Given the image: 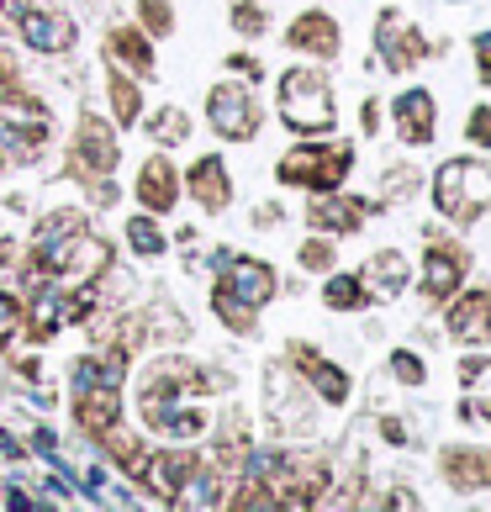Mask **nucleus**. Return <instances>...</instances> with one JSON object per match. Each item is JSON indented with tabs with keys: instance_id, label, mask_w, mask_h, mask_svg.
<instances>
[{
	"instance_id": "22",
	"label": "nucleus",
	"mask_w": 491,
	"mask_h": 512,
	"mask_svg": "<svg viewBox=\"0 0 491 512\" xmlns=\"http://www.w3.org/2000/svg\"><path fill=\"white\" fill-rule=\"evenodd\" d=\"M117 417H122V391H80L74 396V423H80V433L90 444H96Z\"/></svg>"
},
{
	"instance_id": "21",
	"label": "nucleus",
	"mask_w": 491,
	"mask_h": 512,
	"mask_svg": "<svg viewBox=\"0 0 491 512\" xmlns=\"http://www.w3.org/2000/svg\"><path fill=\"white\" fill-rule=\"evenodd\" d=\"M439 476L444 486H455V491H476L491 481V449H476V444H449L439 454Z\"/></svg>"
},
{
	"instance_id": "14",
	"label": "nucleus",
	"mask_w": 491,
	"mask_h": 512,
	"mask_svg": "<svg viewBox=\"0 0 491 512\" xmlns=\"http://www.w3.org/2000/svg\"><path fill=\"white\" fill-rule=\"evenodd\" d=\"M222 280L217 286H228L238 301H249V307H270V301L280 296V275H275V264L270 259H254V254H233L228 264L217 270Z\"/></svg>"
},
{
	"instance_id": "36",
	"label": "nucleus",
	"mask_w": 491,
	"mask_h": 512,
	"mask_svg": "<svg viewBox=\"0 0 491 512\" xmlns=\"http://www.w3.org/2000/svg\"><path fill=\"white\" fill-rule=\"evenodd\" d=\"M381 439H386L391 449H418V444H423L418 428H412L407 417H381Z\"/></svg>"
},
{
	"instance_id": "42",
	"label": "nucleus",
	"mask_w": 491,
	"mask_h": 512,
	"mask_svg": "<svg viewBox=\"0 0 491 512\" xmlns=\"http://www.w3.org/2000/svg\"><path fill=\"white\" fill-rule=\"evenodd\" d=\"M280 217H286V212H280V201H259V206H254V222H259V227H275Z\"/></svg>"
},
{
	"instance_id": "38",
	"label": "nucleus",
	"mask_w": 491,
	"mask_h": 512,
	"mask_svg": "<svg viewBox=\"0 0 491 512\" xmlns=\"http://www.w3.org/2000/svg\"><path fill=\"white\" fill-rule=\"evenodd\" d=\"M222 64H228V74H233V80H243V85H259L264 80V64L254 59V53H233V59H222Z\"/></svg>"
},
{
	"instance_id": "18",
	"label": "nucleus",
	"mask_w": 491,
	"mask_h": 512,
	"mask_svg": "<svg viewBox=\"0 0 491 512\" xmlns=\"http://www.w3.org/2000/svg\"><path fill=\"white\" fill-rule=\"evenodd\" d=\"M106 69H122V74H132V80H154V69H159V59H154V37H148L138 22H122V27H111L106 32Z\"/></svg>"
},
{
	"instance_id": "25",
	"label": "nucleus",
	"mask_w": 491,
	"mask_h": 512,
	"mask_svg": "<svg viewBox=\"0 0 491 512\" xmlns=\"http://www.w3.org/2000/svg\"><path fill=\"white\" fill-rule=\"evenodd\" d=\"M122 233H127V249L138 254V259H148V264L169 254V233L159 227V217H154V212H132Z\"/></svg>"
},
{
	"instance_id": "28",
	"label": "nucleus",
	"mask_w": 491,
	"mask_h": 512,
	"mask_svg": "<svg viewBox=\"0 0 491 512\" xmlns=\"http://www.w3.org/2000/svg\"><path fill=\"white\" fill-rule=\"evenodd\" d=\"M143 127H148V138H154L159 148H180L185 138H191V117H185L180 106H159L154 117H143Z\"/></svg>"
},
{
	"instance_id": "6",
	"label": "nucleus",
	"mask_w": 491,
	"mask_h": 512,
	"mask_svg": "<svg viewBox=\"0 0 491 512\" xmlns=\"http://www.w3.org/2000/svg\"><path fill=\"white\" fill-rule=\"evenodd\" d=\"M122 159V148H117V122H106L96 117V111H80V127H74V143H69V175L74 180H101L111 175Z\"/></svg>"
},
{
	"instance_id": "23",
	"label": "nucleus",
	"mask_w": 491,
	"mask_h": 512,
	"mask_svg": "<svg viewBox=\"0 0 491 512\" xmlns=\"http://www.w3.org/2000/svg\"><path fill=\"white\" fill-rule=\"evenodd\" d=\"M106 106H111V122L117 127H138L143 122V80H132L122 69H106Z\"/></svg>"
},
{
	"instance_id": "8",
	"label": "nucleus",
	"mask_w": 491,
	"mask_h": 512,
	"mask_svg": "<svg viewBox=\"0 0 491 512\" xmlns=\"http://www.w3.org/2000/svg\"><path fill=\"white\" fill-rule=\"evenodd\" d=\"M196 465H201V454L191 444H154V449H148V460H143V470H138V486H148V497H154V502L180 507V491L191 486Z\"/></svg>"
},
{
	"instance_id": "37",
	"label": "nucleus",
	"mask_w": 491,
	"mask_h": 512,
	"mask_svg": "<svg viewBox=\"0 0 491 512\" xmlns=\"http://www.w3.org/2000/svg\"><path fill=\"white\" fill-rule=\"evenodd\" d=\"M27 454H32V460H43V465H48V460H59V454H64V449H59V433H53L48 423H37V428H32V439H27Z\"/></svg>"
},
{
	"instance_id": "20",
	"label": "nucleus",
	"mask_w": 491,
	"mask_h": 512,
	"mask_svg": "<svg viewBox=\"0 0 491 512\" xmlns=\"http://www.w3.org/2000/svg\"><path fill=\"white\" fill-rule=\"evenodd\" d=\"M127 375H132L127 354L111 349V344L101 354H80V359H74V396H80V391H122Z\"/></svg>"
},
{
	"instance_id": "33",
	"label": "nucleus",
	"mask_w": 491,
	"mask_h": 512,
	"mask_svg": "<svg viewBox=\"0 0 491 512\" xmlns=\"http://www.w3.org/2000/svg\"><path fill=\"white\" fill-rule=\"evenodd\" d=\"M418 185H423V169H412V164H391L386 175H381L386 201H407V196H418Z\"/></svg>"
},
{
	"instance_id": "43",
	"label": "nucleus",
	"mask_w": 491,
	"mask_h": 512,
	"mask_svg": "<svg viewBox=\"0 0 491 512\" xmlns=\"http://www.w3.org/2000/svg\"><path fill=\"white\" fill-rule=\"evenodd\" d=\"M16 259H22V249H16L11 238H0V270H6V264H16Z\"/></svg>"
},
{
	"instance_id": "5",
	"label": "nucleus",
	"mask_w": 491,
	"mask_h": 512,
	"mask_svg": "<svg viewBox=\"0 0 491 512\" xmlns=\"http://www.w3.org/2000/svg\"><path fill=\"white\" fill-rule=\"evenodd\" d=\"M412 286L423 291V301H433V307H444L449 296H455L460 286H470V249L455 238H439L428 227V249H423V270L412 275Z\"/></svg>"
},
{
	"instance_id": "24",
	"label": "nucleus",
	"mask_w": 491,
	"mask_h": 512,
	"mask_svg": "<svg viewBox=\"0 0 491 512\" xmlns=\"http://www.w3.org/2000/svg\"><path fill=\"white\" fill-rule=\"evenodd\" d=\"M323 307H328V312H338V317L365 312V307H370V291H365L360 270H354V275H344V270H328V280H323Z\"/></svg>"
},
{
	"instance_id": "12",
	"label": "nucleus",
	"mask_w": 491,
	"mask_h": 512,
	"mask_svg": "<svg viewBox=\"0 0 491 512\" xmlns=\"http://www.w3.org/2000/svg\"><path fill=\"white\" fill-rule=\"evenodd\" d=\"M286 43L307 64H333L344 53V27H338L333 11H296V22L286 27Z\"/></svg>"
},
{
	"instance_id": "26",
	"label": "nucleus",
	"mask_w": 491,
	"mask_h": 512,
	"mask_svg": "<svg viewBox=\"0 0 491 512\" xmlns=\"http://www.w3.org/2000/svg\"><path fill=\"white\" fill-rule=\"evenodd\" d=\"M80 227H85V212H80V206H59V212H43V217H37V227H32V249H59V243L64 238H74V233H80Z\"/></svg>"
},
{
	"instance_id": "44",
	"label": "nucleus",
	"mask_w": 491,
	"mask_h": 512,
	"mask_svg": "<svg viewBox=\"0 0 491 512\" xmlns=\"http://www.w3.org/2000/svg\"><path fill=\"white\" fill-rule=\"evenodd\" d=\"M486 486H491V481H486Z\"/></svg>"
},
{
	"instance_id": "3",
	"label": "nucleus",
	"mask_w": 491,
	"mask_h": 512,
	"mask_svg": "<svg viewBox=\"0 0 491 512\" xmlns=\"http://www.w3.org/2000/svg\"><path fill=\"white\" fill-rule=\"evenodd\" d=\"M349 169H354L349 143H296V148H286V159L275 164V180L296 185V191H344Z\"/></svg>"
},
{
	"instance_id": "4",
	"label": "nucleus",
	"mask_w": 491,
	"mask_h": 512,
	"mask_svg": "<svg viewBox=\"0 0 491 512\" xmlns=\"http://www.w3.org/2000/svg\"><path fill=\"white\" fill-rule=\"evenodd\" d=\"M206 127H212L222 143H254L259 127H264V106L254 96V85L217 80L206 90Z\"/></svg>"
},
{
	"instance_id": "16",
	"label": "nucleus",
	"mask_w": 491,
	"mask_h": 512,
	"mask_svg": "<svg viewBox=\"0 0 491 512\" xmlns=\"http://www.w3.org/2000/svg\"><path fill=\"white\" fill-rule=\"evenodd\" d=\"M180 185H185V196H191L201 212H228V206H233V169L222 164V154L191 159V164H185V175H180Z\"/></svg>"
},
{
	"instance_id": "9",
	"label": "nucleus",
	"mask_w": 491,
	"mask_h": 512,
	"mask_svg": "<svg viewBox=\"0 0 491 512\" xmlns=\"http://www.w3.org/2000/svg\"><path fill=\"white\" fill-rule=\"evenodd\" d=\"M433 53V43L407 22L402 11H381L375 16V69H396V74H407V69H418L423 59Z\"/></svg>"
},
{
	"instance_id": "13",
	"label": "nucleus",
	"mask_w": 491,
	"mask_h": 512,
	"mask_svg": "<svg viewBox=\"0 0 491 512\" xmlns=\"http://www.w3.org/2000/svg\"><path fill=\"white\" fill-rule=\"evenodd\" d=\"M444 307H449L444 333L455 338V344H465V349L491 344V291L486 286H460Z\"/></svg>"
},
{
	"instance_id": "17",
	"label": "nucleus",
	"mask_w": 491,
	"mask_h": 512,
	"mask_svg": "<svg viewBox=\"0 0 491 512\" xmlns=\"http://www.w3.org/2000/svg\"><path fill=\"white\" fill-rule=\"evenodd\" d=\"M132 196H138V212H154V217H169L180 206V169L169 154H148L138 164V185H132Z\"/></svg>"
},
{
	"instance_id": "41",
	"label": "nucleus",
	"mask_w": 491,
	"mask_h": 512,
	"mask_svg": "<svg viewBox=\"0 0 491 512\" xmlns=\"http://www.w3.org/2000/svg\"><path fill=\"white\" fill-rule=\"evenodd\" d=\"M360 127H365V138H375V132H381V101H365V111H360Z\"/></svg>"
},
{
	"instance_id": "15",
	"label": "nucleus",
	"mask_w": 491,
	"mask_h": 512,
	"mask_svg": "<svg viewBox=\"0 0 491 512\" xmlns=\"http://www.w3.org/2000/svg\"><path fill=\"white\" fill-rule=\"evenodd\" d=\"M391 132L407 148H428L433 132H439V101H433V90H423V85L402 90V96L391 101Z\"/></svg>"
},
{
	"instance_id": "10",
	"label": "nucleus",
	"mask_w": 491,
	"mask_h": 512,
	"mask_svg": "<svg viewBox=\"0 0 491 512\" xmlns=\"http://www.w3.org/2000/svg\"><path fill=\"white\" fill-rule=\"evenodd\" d=\"M375 206H381V201H360L349 191H312L307 227H312V233H328V238H344V233H360Z\"/></svg>"
},
{
	"instance_id": "29",
	"label": "nucleus",
	"mask_w": 491,
	"mask_h": 512,
	"mask_svg": "<svg viewBox=\"0 0 491 512\" xmlns=\"http://www.w3.org/2000/svg\"><path fill=\"white\" fill-rule=\"evenodd\" d=\"M386 375H391L396 386H407V391H423V386H428V365H423L418 349H391Z\"/></svg>"
},
{
	"instance_id": "1",
	"label": "nucleus",
	"mask_w": 491,
	"mask_h": 512,
	"mask_svg": "<svg viewBox=\"0 0 491 512\" xmlns=\"http://www.w3.org/2000/svg\"><path fill=\"white\" fill-rule=\"evenodd\" d=\"M280 122H286L296 138H328L338 127V106H333V85L323 64H296L280 74Z\"/></svg>"
},
{
	"instance_id": "35",
	"label": "nucleus",
	"mask_w": 491,
	"mask_h": 512,
	"mask_svg": "<svg viewBox=\"0 0 491 512\" xmlns=\"http://www.w3.org/2000/svg\"><path fill=\"white\" fill-rule=\"evenodd\" d=\"M465 143H470V148H491V101L470 106V117H465Z\"/></svg>"
},
{
	"instance_id": "2",
	"label": "nucleus",
	"mask_w": 491,
	"mask_h": 512,
	"mask_svg": "<svg viewBox=\"0 0 491 512\" xmlns=\"http://www.w3.org/2000/svg\"><path fill=\"white\" fill-rule=\"evenodd\" d=\"M428 196H433V212L444 222L470 227L476 217L491 212V164L486 159H444L433 169Z\"/></svg>"
},
{
	"instance_id": "19",
	"label": "nucleus",
	"mask_w": 491,
	"mask_h": 512,
	"mask_svg": "<svg viewBox=\"0 0 491 512\" xmlns=\"http://www.w3.org/2000/svg\"><path fill=\"white\" fill-rule=\"evenodd\" d=\"M360 280H365L370 301H402L412 291V264L402 249H381L360 264Z\"/></svg>"
},
{
	"instance_id": "7",
	"label": "nucleus",
	"mask_w": 491,
	"mask_h": 512,
	"mask_svg": "<svg viewBox=\"0 0 491 512\" xmlns=\"http://www.w3.org/2000/svg\"><path fill=\"white\" fill-rule=\"evenodd\" d=\"M286 365L301 375V386H307L323 407H349L354 375L338 365V359H328L317 344H301V338H291V344H286Z\"/></svg>"
},
{
	"instance_id": "32",
	"label": "nucleus",
	"mask_w": 491,
	"mask_h": 512,
	"mask_svg": "<svg viewBox=\"0 0 491 512\" xmlns=\"http://www.w3.org/2000/svg\"><path fill=\"white\" fill-rule=\"evenodd\" d=\"M138 27L148 32V37H169L180 22H175V6L169 0H138Z\"/></svg>"
},
{
	"instance_id": "11",
	"label": "nucleus",
	"mask_w": 491,
	"mask_h": 512,
	"mask_svg": "<svg viewBox=\"0 0 491 512\" xmlns=\"http://www.w3.org/2000/svg\"><path fill=\"white\" fill-rule=\"evenodd\" d=\"M16 32H22V43L32 53H43V59H64V53L80 43V27H74L69 11H48V6H27L16 16Z\"/></svg>"
},
{
	"instance_id": "27",
	"label": "nucleus",
	"mask_w": 491,
	"mask_h": 512,
	"mask_svg": "<svg viewBox=\"0 0 491 512\" xmlns=\"http://www.w3.org/2000/svg\"><path fill=\"white\" fill-rule=\"evenodd\" d=\"M212 312H217L222 328L238 333V338H254V328H259V307H249V301H238L228 286H212Z\"/></svg>"
},
{
	"instance_id": "31",
	"label": "nucleus",
	"mask_w": 491,
	"mask_h": 512,
	"mask_svg": "<svg viewBox=\"0 0 491 512\" xmlns=\"http://www.w3.org/2000/svg\"><path fill=\"white\" fill-rule=\"evenodd\" d=\"M296 264H301V270H312V275L338 270V249H333V238H328V233H307V243L296 249Z\"/></svg>"
},
{
	"instance_id": "34",
	"label": "nucleus",
	"mask_w": 491,
	"mask_h": 512,
	"mask_svg": "<svg viewBox=\"0 0 491 512\" xmlns=\"http://www.w3.org/2000/svg\"><path fill=\"white\" fill-rule=\"evenodd\" d=\"M16 333H22V296L11 286H0V349H6Z\"/></svg>"
},
{
	"instance_id": "39",
	"label": "nucleus",
	"mask_w": 491,
	"mask_h": 512,
	"mask_svg": "<svg viewBox=\"0 0 491 512\" xmlns=\"http://www.w3.org/2000/svg\"><path fill=\"white\" fill-rule=\"evenodd\" d=\"M470 53H476V80L491 90V27L470 37Z\"/></svg>"
},
{
	"instance_id": "30",
	"label": "nucleus",
	"mask_w": 491,
	"mask_h": 512,
	"mask_svg": "<svg viewBox=\"0 0 491 512\" xmlns=\"http://www.w3.org/2000/svg\"><path fill=\"white\" fill-rule=\"evenodd\" d=\"M228 27H233L238 37H249V43H259V37L270 32V6H259V0H233Z\"/></svg>"
},
{
	"instance_id": "40",
	"label": "nucleus",
	"mask_w": 491,
	"mask_h": 512,
	"mask_svg": "<svg viewBox=\"0 0 491 512\" xmlns=\"http://www.w3.org/2000/svg\"><path fill=\"white\" fill-rule=\"evenodd\" d=\"M476 381H491V354H465L460 359V386H476Z\"/></svg>"
}]
</instances>
